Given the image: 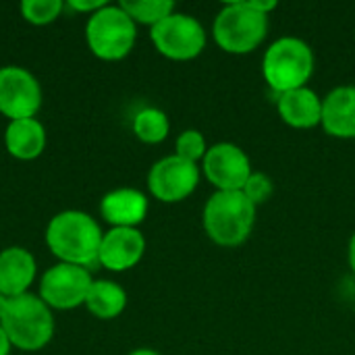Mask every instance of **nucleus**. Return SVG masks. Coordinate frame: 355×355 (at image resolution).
<instances>
[{"mask_svg": "<svg viewBox=\"0 0 355 355\" xmlns=\"http://www.w3.org/2000/svg\"><path fill=\"white\" fill-rule=\"evenodd\" d=\"M241 191L258 208L260 204H266L272 198V193H275V181L266 173H258L256 171V173L250 175V179H248V183L243 185Z\"/></svg>", "mask_w": 355, "mask_h": 355, "instance_id": "5701e85b", "label": "nucleus"}, {"mask_svg": "<svg viewBox=\"0 0 355 355\" xmlns=\"http://www.w3.org/2000/svg\"><path fill=\"white\" fill-rule=\"evenodd\" d=\"M327 135L355 139V85H339L322 98V123Z\"/></svg>", "mask_w": 355, "mask_h": 355, "instance_id": "4468645a", "label": "nucleus"}, {"mask_svg": "<svg viewBox=\"0 0 355 355\" xmlns=\"http://www.w3.org/2000/svg\"><path fill=\"white\" fill-rule=\"evenodd\" d=\"M94 279L87 268L58 262L40 281V300L50 310H75L85 304Z\"/></svg>", "mask_w": 355, "mask_h": 355, "instance_id": "6e6552de", "label": "nucleus"}, {"mask_svg": "<svg viewBox=\"0 0 355 355\" xmlns=\"http://www.w3.org/2000/svg\"><path fill=\"white\" fill-rule=\"evenodd\" d=\"M10 339H8V335L4 333V329H2V324H0V355H8L10 354Z\"/></svg>", "mask_w": 355, "mask_h": 355, "instance_id": "393cba45", "label": "nucleus"}, {"mask_svg": "<svg viewBox=\"0 0 355 355\" xmlns=\"http://www.w3.org/2000/svg\"><path fill=\"white\" fill-rule=\"evenodd\" d=\"M0 324L8 335L10 345L21 352L44 349L54 335L52 310L33 293L10 297Z\"/></svg>", "mask_w": 355, "mask_h": 355, "instance_id": "20e7f679", "label": "nucleus"}, {"mask_svg": "<svg viewBox=\"0 0 355 355\" xmlns=\"http://www.w3.org/2000/svg\"><path fill=\"white\" fill-rule=\"evenodd\" d=\"M208 148H210V146L206 144L204 133L198 131V129H185V131L177 137V141H175V154H177L179 158L187 160V162H193V164H198V162L204 160Z\"/></svg>", "mask_w": 355, "mask_h": 355, "instance_id": "4be33fe9", "label": "nucleus"}, {"mask_svg": "<svg viewBox=\"0 0 355 355\" xmlns=\"http://www.w3.org/2000/svg\"><path fill=\"white\" fill-rule=\"evenodd\" d=\"M37 266L31 252L12 245L0 252V293L6 297H19L29 293Z\"/></svg>", "mask_w": 355, "mask_h": 355, "instance_id": "dca6fc26", "label": "nucleus"}, {"mask_svg": "<svg viewBox=\"0 0 355 355\" xmlns=\"http://www.w3.org/2000/svg\"><path fill=\"white\" fill-rule=\"evenodd\" d=\"M208 239L220 248L243 245L256 225V206L243 191H214L202 214Z\"/></svg>", "mask_w": 355, "mask_h": 355, "instance_id": "f03ea898", "label": "nucleus"}, {"mask_svg": "<svg viewBox=\"0 0 355 355\" xmlns=\"http://www.w3.org/2000/svg\"><path fill=\"white\" fill-rule=\"evenodd\" d=\"M268 15L258 12L250 0L227 2L214 17L212 35L227 54H250L268 35Z\"/></svg>", "mask_w": 355, "mask_h": 355, "instance_id": "39448f33", "label": "nucleus"}, {"mask_svg": "<svg viewBox=\"0 0 355 355\" xmlns=\"http://www.w3.org/2000/svg\"><path fill=\"white\" fill-rule=\"evenodd\" d=\"M200 166L179 158L164 156L152 164L148 173V189L162 204H177L187 200L200 183Z\"/></svg>", "mask_w": 355, "mask_h": 355, "instance_id": "1a4fd4ad", "label": "nucleus"}, {"mask_svg": "<svg viewBox=\"0 0 355 355\" xmlns=\"http://www.w3.org/2000/svg\"><path fill=\"white\" fill-rule=\"evenodd\" d=\"M19 10L27 23L48 25L60 17V12L64 10V2L62 0H23Z\"/></svg>", "mask_w": 355, "mask_h": 355, "instance_id": "412c9836", "label": "nucleus"}, {"mask_svg": "<svg viewBox=\"0 0 355 355\" xmlns=\"http://www.w3.org/2000/svg\"><path fill=\"white\" fill-rule=\"evenodd\" d=\"M133 133L144 144H162L171 133V121L164 110L148 106L133 116Z\"/></svg>", "mask_w": 355, "mask_h": 355, "instance_id": "6ab92c4d", "label": "nucleus"}, {"mask_svg": "<svg viewBox=\"0 0 355 355\" xmlns=\"http://www.w3.org/2000/svg\"><path fill=\"white\" fill-rule=\"evenodd\" d=\"M121 6L135 25H148L150 29L175 12V2L171 0H123Z\"/></svg>", "mask_w": 355, "mask_h": 355, "instance_id": "aec40b11", "label": "nucleus"}, {"mask_svg": "<svg viewBox=\"0 0 355 355\" xmlns=\"http://www.w3.org/2000/svg\"><path fill=\"white\" fill-rule=\"evenodd\" d=\"M83 306L98 320H114L127 308V293L114 281L100 279L92 283Z\"/></svg>", "mask_w": 355, "mask_h": 355, "instance_id": "a211bd4d", "label": "nucleus"}, {"mask_svg": "<svg viewBox=\"0 0 355 355\" xmlns=\"http://www.w3.org/2000/svg\"><path fill=\"white\" fill-rule=\"evenodd\" d=\"M104 4H108V2H104V0H69V2H64V6H69V8H73L75 12H81V15H94Z\"/></svg>", "mask_w": 355, "mask_h": 355, "instance_id": "b1692460", "label": "nucleus"}, {"mask_svg": "<svg viewBox=\"0 0 355 355\" xmlns=\"http://www.w3.org/2000/svg\"><path fill=\"white\" fill-rule=\"evenodd\" d=\"M8 300H10V297H6V295H2V293H0V320H2V316H4V312H6Z\"/></svg>", "mask_w": 355, "mask_h": 355, "instance_id": "bb28decb", "label": "nucleus"}, {"mask_svg": "<svg viewBox=\"0 0 355 355\" xmlns=\"http://www.w3.org/2000/svg\"><path fill=\"white\" fill-rule=\"evenodd\" d=\"M202 173L216 191H241L254 171L252 160L241 146L220 141L208 148L202 160Z\"/></svg>", "mask_w": 355, "mask_h": 355, "instance_id": "9b49d317", "label": "nucleus"}, {"mask_svg": "<svg viewBox=\"0 0 355 355\" xmlns=\"http://www.w3.org/2000/svg\"><path fill=\"white\" fill-rule=\"evenodd\" d=\"M42 108V87L27 69L8 64L0 69V114L8 121L35 119Z\"/></svg>", "mask_w": 355, "mask_h": 355, "instance_id": "9d476101", "label": "nucleus"}, {"mask_svg": "<svg viewBox=\"0 0 355 355\" xmlns=\"http://www.w3.org/2000/svg\"><path fill=\"white\" fill-rule=\"evenodd\" d=\"M102 229L94 216L81 210H64L52 216L46 227V243L50 252L64 264L81 268L98 266Z\"/></svg>", "mask_w": 355, "mask_h": 355, "instance_id": "f257e3e1", "label": "nucleus"}, {"mask_svg": "<svg viewBox=\"0 0 355 355\" xmlns=\"http://www.w3.org/2000/svg\"><path fill=\"white\" fill-rule=\"evenodd\" d=\"M129 355H160V354H158V352H154V349L141 347V349H135V352H131Z\"/></svg>", "mask_w": 355, "mask_h": 355, "instance_id": "cd10ccee", "label": "nucleus"}, {"mask_svg": "<svg viewBox=\"0 0 355 355\" xmlns=\"http://www.w3.org/2000/svg\"><path fill=\"white\" fill-rule=\"evenodd\" d=\"M150 40L158 54L171 60H193L206 50L204 25L185 12H173L150 29Z\"/></svg>", "mask_w": 355, "mask_h": 355, "instance_id": "0eeeda50", "label": "nucleus"}, {"mask_svg": "<svg viewBox=\"0 0 355 355\" xmlns=\"http://www.w3.org/2000/svg\"><path fill=\"white\" fill-rule=\"evenodd\" d=\"M137 40V25L121 4H104L87 17L85 42L89 52L100 60H123L131 54Z\"/></svg>", "mask_w": 355, "mask_h": 355, "instance_id": "423d86ee", "label": "nucleus"}, {"mask_svg": "<svg viewBox=\"0 0 355 355\" xmlns=\"http://www.w3.org/2000/svg\"><path fill=\"white\" fill-rule=\"evenodd\" d=\"M150 204L144 191L133 187H121L108 191L100 200V216L110 229H137L148 216Z\"/></svg>", "mask_w": 355, "mask_h": 355, "instance_id": "ddd939ff", "label": "nucleus"}, {"mask_svg": "<svg viewBox=\"0 0 355 355\" xmlns=\"http://www.w3.org/2000/svg\"><path fill=\"white\" fill-rule=\"evenodd\" d=\"M146 254V237L139 229H110L100 243L98 264L110 272L131 270Z\"/></svg>", "mask_w": 355, "mask_h": 355, "instance_id": "f8f14e48", "label": "nucleus"}, {"mask_svg": "<svg viewBox=\"0 0 355 355\" xmlns=\"http://www.w3.org/2000/svg\"><path fill=\"white\" fill-rule=\"evenodd\" d=\"M314 73V52L308 42L295 35L275 40L262 58V75L270 89L279 96L297 87H306Z\"/></svg>", "mask_w": 355, "mask_h": 355, "instance_id": "7ed1b4c3", "label": "nucleus"}, {"mask_svg": "<svg viewBox=\"0 0 355 355\" xmlns=\"http://www.w3.org/2000/svg\"><path fill=\"white\" fill-rule=\"evenodd\" d=\"M277 110L293 129H314L322 123V98L308 85L277 96Z\"/></svg>", "mask_w": 355, "mask_h": 355, "instance_id": "2eb2a0df", "label": "nucleus"}, {"mask_svg": "<svg viewBox=\"0 0 355 355\" xmlns=\"http://www.w3.org/2000/svg\"><path fill=\"white\" fill-rule=\"evenodd\" d=\"M347 260H349V268H352V272L355 275V233L352 235V239H349V248H347Z\"/></svg>", "mask_w": 355, "mask_h": 355, "instance_id": "a878e982", "label": "nucleus"}, {"mask_svg": "<svg viewBox=\"0 0 355 355\" xmlns=\"http://www.w3.org/2000/svg\"><path fill=\"white\" fill-rule=\"evenodd\" d=\"M46 129L37 119L8 121L4 131L6 152L17 160H35L46 150Z\"/></svg>", "mask_w": 355, "mask_h": 355, "instance_id": "f3484780", "label": "nucleus"}]
</instances>
